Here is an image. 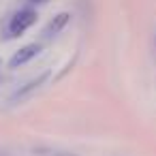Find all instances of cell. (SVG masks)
Returning a JSON list of instances; mask_svg holds the SVG:
<instances>
[{
    "label": "cell",
    "mask_w": 156,
    "mask_h": 156,
    "mask_svg": "<svg viewBox=\"0 0 156 156\" xmlns=\"http://www.w3.org/2000/svg\"><path fill=\"white\" fill-rule=\"evenodd\" d=\"M34 20H37V13L30 11V9L15 13V15L11 17V22H9V37H20L22 32H26V30L34 24Z\"/></svg>",
    "instance_id": "cell-1"
},
{
    "label": "cell",
    "mask_w": 156,
    "mask_h": 156,
    "mask_svg": "<svg viewBox=\"0 0 156 156\" xmlns=\"http://www.w3.org/2000/svg\"><path fill=\"white\" fill-rule=\"evenodd\" d=\"M39 51H41V45H37V43L22 47V49H20V51H15V56L11 58V62H9V64H11V69H17V66H22V64L30 62Z\"/></svg>",
    "instance_id": "cell-2"
},
{
    "label": "cell",
    "mask_w": 156,
    "mask_h": 156,
    "mask_svg": "<svg viewBox=\"0 0 156 156\" xmlns=\"http://www.w3.org/2000/svg\"><path fill=\"white\" fill-rule=\"evenodd\" d=\"M69 17H71L69 13H60V15H56V17L47 24V28H45V32H43V34H45V37H56V34H58L66 24H69Z\"/></svg>",
    "instance_id": "cell-3"
},
{
    "label": "cell",
    "mask_w": 156,
    "mask_h": 156,
    "mask_svg": "<svg viewBox=\"0 0 156 156\" xmlns=\"http://www.w3.org/2000/svg\"><path fill=\"white\" fill-rule=\"evenodd\" d=\"M47 77H49V73H47V71H45V73H41L37 79L28 81V83H26V86H24V88L17 92V96H26V94H30V92H32V90H37L41 83H45V81H47Z\"/></svg>",
    "instance_id": "cell-4"
},
{
    "label": "cell",
    "mask_w": 156,
    "mask_h": 156,
    "mask_svg": "<svg viewBox=\"0 0 156 156\" xmlns=\"http://www.w3.org/2000/svg\"><path fill=\"white\" fill-rule=\"evenodd\" d=\"M39 156H75L71 152H64V150H51V147H39L37 150Z\"/></svg>",
    "instance_id": "cell-5"
},
{
    "label": "cell",
    "mask_w": 156,
    "mask_h": 156,
    "mask_svg": "<svg viewBox=\"0 0 156 156\" xmlns=\"http://www.w3.org/2000/svg\"><path fill=\"white\" fill-rule=\"evenodd\" d=\"M34 2H43V0H34Z\"/></svg>",
    "instance_id": "cell-6"
}]
</instances>
